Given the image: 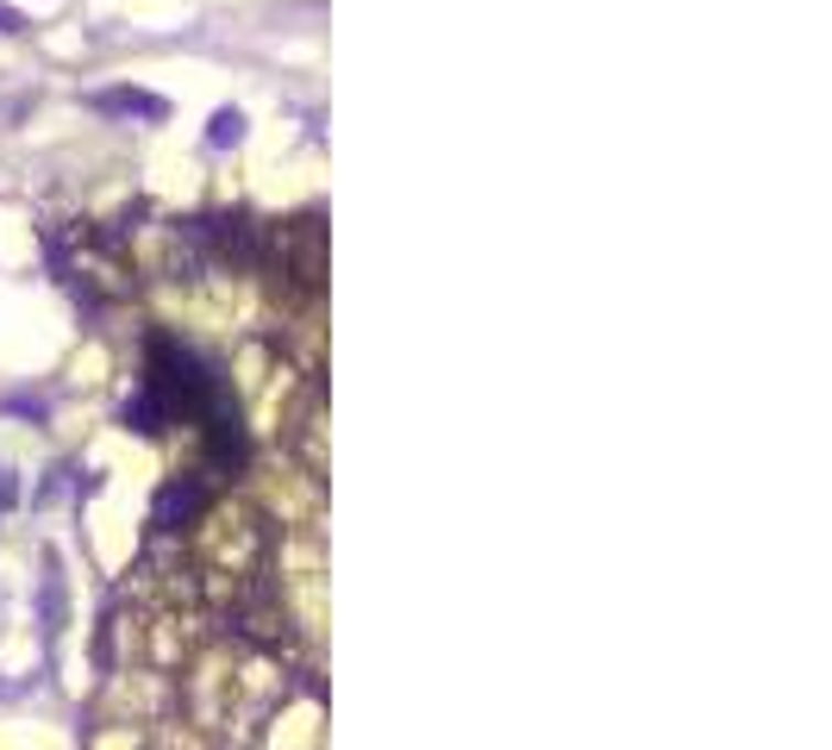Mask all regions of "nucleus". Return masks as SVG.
<instances>
[{
    "instance_id": "nucleus-1",
    "label": "nucleus",
    "mask_w": 832,
    "mask_h": 750,
    "mask_svg": "<svg viewBox=\"0 0 832 750\" xmlns=\"http://www.w3.org/2000/svg\"><path fill=\"white\" fill-rule=\"evenodd\" d=\"M95 113H126V119H170V107L156 95H138V88H114V95H88Z\"/></svg>"
},
{
    "instance_id": "nucleus-2",
    "label": "nucleus",
    "mask_w": 832,
    "mask_h": 750,
    "mask_svg": "<svg viewBox=\"0 0 832 750\" xmlns=\"http://www.w3.org/2000/svg\"><path fill=\"white\" fill-rule=\"evenodd\" d=\"M238 138H245V113H238V107H219L214 126H207V151H233Z\"/></svg>"
},
{
    "instance_id": "nucleus-3",
    "label": "nucleus",
    "mask_w": 832,
    "mask_h": 750,
    "mask_svg": "<svg viewBox=\"0 0 832 750\" xmlns=\"http://www.w3.org/2000/svg\"><path fill=\"white\" fill-rule=\"evenodd\" d=\"M0 32H7V39H13V32H25V20L13 13V7H0Z\"/></svg>"
}]
</instances>
